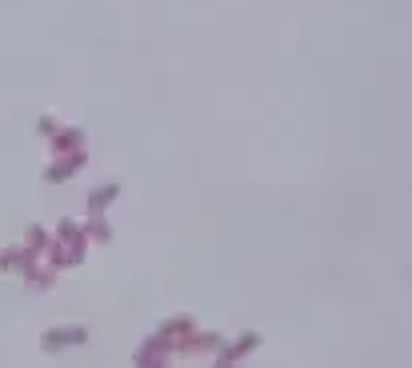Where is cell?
<instances>
[{
	"label": "cell",
	"mask_w": 412,
	"mask_h": 368,
	"mask_svg": "<svg viewBox=\"0 0 412 368\" xmlns=\"http://www.w3.org/2000/svg\"><path fill=\"white\" fill-rule=\"evenodd\" d=\"M48 264L52 269H72V264H80V256H84V240H61V244H52L48 240Z\"/></svg>",
	"instance_id": "obj_1"
},
{
	"label": "cell",
	"mask_w": 412,
	"mask_h": 368,
	"mask_svg": "<svg viewBox=\"0 0 412 368\" xmlns=\"http://www.w3.org/2000/svg\"><path fill=\"white\" fill-rule=\"evenodd\" d=\"M36 256L40 253H32V248H0V272H29L32 264H36Z\"/></svg>",
	"instance_id": "obj_2"
},
{
	"label": "cell",
	"mask_w": 412,
	"mask_h": 368,
	"mask_svg": "<svg viewBox=\"0 0 412 368\" xmlns=\"http://www.w3.org/2000/svg\"><path fill=\"white\" fill-rule=\"evenodd\" d=\"M80 168H84V152L77 148V152H64V157L56 160V168H48L45 176L52 180V184H56V180H68V176H72V173H80Z\"/></svg>",
	"instance_id": "obj_3"
},
{
	"label": "cell",
	"mask_w": 412,
	"mask_h": 368,
	"mask_svg": "<svg viewBox=\"0 0 412 368\" xmlns=\"http://www.w3.org/2000/svg\"><path fill=\"white\" fill-rule=\"evenodd\" d=\"M48 141H52V152H56V157H64V152H77V148H84V132H80V128H61V132H52Z\"/></svg>",
	"instance_id": "obj_4"
},
{
	"label": "cell",
	"mask_w": 412,
	"mask_h": 368,
	"mask_svg": "<svg viewBox=\"0 0 412 368\" xmlns=\"http://www.w3.org/2000/svg\"><path fill=\"white\" fill-rule=\"evenodd\" d=\"M84 336H88V333L72 324V328H61V333H48V336H45V349H48V352H56V349H64V344H80Z\"/></svg>",
	"instance_id": "obj_5"
},
{
	"label": "cell",
	"mask_w": 412,
	"mask_h": 368,
	"mask_svg": "<svg viewBox=\"0 0 412 368\" xmlns=\"http://www.w3.org/2000/svg\"><path fill=\"white\" fill-rule=\"evenodd\" d=\"M256 344H260V336H244V340H240V344H228V349H221V356H216V360H221V365H232V360H244V352H253Z\"/></svg>",
	"instance_id": "obj_6"
},
{
	"label": "cell",
	"mask_w": 412,
	"mask_h": 368,
	"mask_svg": "<svg viewBox=\"0 0 412 368\" xmlns=\"http://www.w3.org/2000/svg\"><path fill=\"white\" fill-rule=\"evenodd\" d=\"M116 196H120L116 184H100V189H93V192H88V212H104Z\"/></svg>",
	"instance_id": "obj_7"
},
{
	"label": "cell",
	"mask_w": 412,
	"mask_h": 368,
	"mask_svg": "<svg viewBox=\"0 0 412 368\" xmlns=\"http://www.w3.org/2000/svg\"><path fill=\"white\" fill-rule=\"evenodd\" d=\"M24 280H29V288H52L56 285V269H36V264H32V269L24 272Z\"/></svg>",
	"instance_id": "obj_8"
},
{
	"label": "cell",
	"mask_w": 412,
	"mask_h": 368,
	"mask_svg": "<svg viewBox=\"0 0 412 368\" xmlns=\"http://www.w3.org/2000/svg\"><path fill=\"white\" fill-rule=\"evenodd\" d=\"M189 328H196V324H192V317H173L168 324H164V333H160V336H168V340H176V336H184Z\"/></svg>",
	"instance_id": "obj_9"
},
{
	"label": "cell",
	"mask_w": 412,
	"mask_h": 368,
	"mask_svg": "<svg viewBox=\"0 0 412 368\" xmlns=\"http://www.w3.org/2000/svg\"><path fill=\"white\" fill-rule=\"evenodd\" d=\"M45 244H48V232L40 228V224H29V248H32V253H40Z\"/></svg>",
	"instance_id": "obj_10"
},
{
	"label": "cell",
	"mask_w": 412,
	"mask_h": 368,
	"mask_svg": "<svg viewBox=\"0 0 412 368\" xmlns=\"http://www.w3.org/2000/svg\"><path fill=\"white\" fill-rule=\"evenodd\" d=\"M88 232H93L96 240H109V237H112L109 221H104V216H100V212H93V224H88Z\"/></svg>",
	"instance_id": "obj_11"
},
{
	"label": "cell",
	"mask_w": 412,
	"mask_h": 368,
	"mask_svg": "<svg viewBox=\"0 0 412 368\" xmlns=\"http://www.w3.org/2000/svg\"><path fill=\"white\" fill-rule=\"evenodd\" d=\"M61 240H84V228L77 221H61Z\"/></svg>",
	"instance_id": "obj_12"
},
{
	"label": "cell",
	"mask_w": 412,
	"mask_h": 368,
	"mask_svg": "<svg viewBox=\"0 0 412 368\" xmlns=\"http://www.w3.org/2000/svg\"><path fill=\"white\" fill-rule=\"evenodd\" d=\"M40 136H52V132H56V120H52V116H40Z\"/></svg>",
	"instance_id": "obj_13"
}]
</instances>
